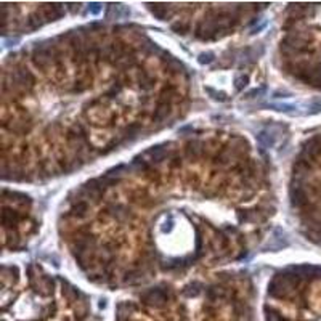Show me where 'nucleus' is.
Returning <instances> with one entry per match:
<instances>
[{
    "instance_id": "1",
    "label": "nucleus",
    "mask_w": 321,
    "mask_h": 321,
    "mask_svg": "<svg viewBox=\"0 0 321 321\" xmlns=\"http://www.w3.org/2000/svg\"><path fill=\"white\" fill-rule=\"evenodd\" d=\"M193 300L177 294L162 310H147L138 300H122L116 305L114 321H254L252 305L246 296L211 302L202 299L196 307Z\"/></svg>"
},
{
    "instance_id": "2",
    "label": "nucleus",
    "mask_w": 321,
    "mask_h": 321,
    "mask_svg": "<svg viewBox=\"0 0 321 321\" xmlns=\"http://www.w3.org/2000/svg\"><path fill=\"white\" fill-rule=\"evenodd\" d=\"M264 317L265 321H321V294L308 296L300 286L291 291L284 300L267 302Z\"/></svg>"
},
{
    "instance_id": "3",
    "label": "nucleus",
    "mask_w": 321,
    "mask_h": 321,
    "mask_svg": "<svg viewBox=\"0 0 321 321\" xmlns=\"http://www.w3.org/2000/svg\"><path fill=\"white\" fill-rule=\"evenodd\" d=\"M206 283L201 281V279H193L186 286H183L182 289L178 291V296L183 297V299L188 300H195V299H201L204 296V291H206Z\"/></svg>"
},
{
    "instance_id": "4",
    "label": "nucleus",
    "mask_w": 321,
    "mask_h": 321,
    "mask_svg": "<svg viewBox=\"0 0 321 321\" xmlns=\"http://www.w3.org/2000/svg\"><path fill=\"white\" fill-rule=\"evenodd\" d=\"M206 153H207L206 142H202L199 138H190L185 143V154L191 161L201 159L202 156H206Z\"/></svg>"
},
{
    "instance_id": "5",
    "label": "nucleus",
    "mask_w": 321,
    "mask_h": 321,
    "mask_svg": "<svg viewBox=\"0 0 321 321\" xmlns=\"http://www.w3.org/2000/svg\"><path fill=\"white\" fill-rule=\"evenodd\" d=\"M69 215L71 219L74 220H84L89 217V212H90V202L85 201V199H80V201H75L69 206Z\"/></svg>"
},
{
    "instance_id": "6",
    "label": "nucleus",
    "mask_w": 321,
    "mask_h": 321,
    "mask_svg": "<svg viewBox=\"0 0 321 321\" xmlns=\"http://www.w3.org/2000/svg\"><path fill=\"white\" fill-rule=\"evenodd\" d=\"M148 10L154 15V18H157L159 21H167L172 18L173 10L171 5L167 3H147Z\"/></svg>"
},
{
    "instance_id": "7",
    "label": "nucleus",
    "mask_w": 321,
    "mask_h": 321,
    "mask_svg": "<svg viewBox=\"0 0 321 321\" xmlns=\"http://www.w3.org/2000/svg\"><path fill=\"white\" fill-rule=\"evenodd\" d=\"M143 124L142 122H128V124L122 128V135L119 137L122 142H127V140H133L140 132H142Z\"/></svg>"
},
{
    "instance_id": "8",
    "label": "nucleus",
    "mask_w": 321,
    "mask_h": 321,
    "mask_svg": "<svg viewBox=\"0 0 321 321\" xmlns=\"http://www.w3.org/2000/svg\"><path fill=\"white\" fill-rule=\"evenodd\" d=\"M44 25H45V18H44L40 8L36 10V11H32V13L29 15L27 20H26V29H27V31H36V29L42 27Z\"/></svg>"
},
{
    "instance_id": "9",
    "label": "nucleus",
    "mask_w": 321,
    "mask_h": 321,
    "mask_svg": "<svg viewBox=\"0 0 321 321\" xmlns=\"http://www.w3.org/2000/svg\"><path fill=\"white\" fill-rule=\"evenodd\" d=\"M172 106L173 104H156V109L153 116H151V121L153 122H164L172 113Z\"/></svg>"
},
{
    "instance_id": "10",
    "label": "nucleus",
    "mask_w": 321,
    "mask_h": 321,
    "mask_svg": "<svg viewBox=\"0 0 321 321\" xmlns=\"http://www.w3.org/2000/svg\"><path fill=\"white\" fill-rule=\"evenodd\" d=\"M257 142H259V147L260 148L267 149V148H273V147H275L276 138H275L273 133H270L268 130H262V132L257 133Z\"/></svg>"
},
{
    "instance_id": "11",
    "label": "nucleus",
    "mask_w": 321,
    "mask_h": 321,
    "mask_svg": "<svg viewBox=\"0 0 321 321\" xmlns=\"http://www.w3.org/2000/svg\"><path fill=\"white\" fill-rule=\"evenodd\" d=\"M262 108H268L273 111H279V113H289V114H294V109H297L294 104H288V103H265L262 104Z\"/></svg>"
},
{
    "instance_id": "12",
    "label": "nucleus",
    "mask_w": 321,
    "mask_h": 321,
    "mask_svg": "<svg viewBox=\"0 0 321 321\" xmlns=\"http://www.w3.org/2000/svg\"><path fill=\"white\" fill-rule=\"evenodd\" d=\"M171 29L175 34H180V36H185V34L190 32L191 29V23L186 20H177L171 25Z\"/></svg>"
},
{
    "instance_id": "13",
    "label": "nucleus",
    "mask_w": 321,
    "mask_h": 321,
    "mask_svg": "<svg viewBox=\"0 0 321 321\" xmlns=\"http://www.w3.org/2000/svg\"><path fill=\"white\" fill-rule=\"evenodd\" d=\"M249 84V75L247 74H236L233 79V85H235L236 92H243Z\"/></svg>"
},
{
    "instance_id": "14",
    "label": "nucleus",
    "mask_w": 321,
    "mask_h": 321,
    "mask_svg": "<svg viewBox=\"0 0 321 321\" xmlns=\"http://www.w3.org/2000/svg\"><path fill=\"white\" fill-rule=\"evenodd\" d=\"M204 90H206V92L209 93V95H211V98H214L215 101L225 103V101H228V100H230L228 95H226L225 92H219V90L212 89V87H204Z\"/></svg>"
},
{
    "instance_id": "15",
    "label": "nucleus",
    "mask_w": 321,
    "mask_h": 321,
    "mask_svg": "<svg viewBox=\"0 0 321 321\" xmlns=\"http://www.w3.org/2000/svg\"><path fill=\"white\" fill-rule=\"evenodd\" d=\"M183 166V157L180 156V153L177 151V153H175L171 159L167 161V167L171 169V171H177V169H180Z\"/></svg>"
},
{
    "instance_id": "16",
    "label": "nucleus",
    "mask_w": 321,
    "mask_h": 321,
    "mask_svg": "<svg viewBox=\"0 0 321 321\" xmlns=\"http://www.w3.org/2000/svg\"><path fill=\"white\" fill-rule=\"evenodd\" d=\"M215 61V53L214 51H202V53L198 56V63L202 64V66H207Z\"/></svg>"
},
{
    "instance_id": "17",
    "label": "nucleus",
    "mask_w": 321,
    "mask_h": 321,
    "mask_svg": "<svg viewBox=\"0 0 321 321\" xmlns=\"http://www.w3.org/2000/svg\"><path fill=\"white\" fill-rule=\"evenodd\" d=\"M265 93H267V85H262V87H259V89H254V90L247 92L246 95H244V98H247V100H252V98L264 97Z\"/></svg>"
},
{
    "instance_id": "18",
    "label": "nucleus",
    "mask_w": 321,
    "mask_h": 321,
    "mask_svg": "<svg viewBox=\"0 0 321 321\" xmlns=\"http://www.w3.org/2000/svg\"><path fill=\"white\" fill-rule=\"evenodd\" d=\"M90 15H100L103 11V3H98V2H92L89 3V8H87Z\"/></svg>"
},
{
    "instance_id": "19",
    "label": "nucleus",
    "mask_w": 321,
    "mask_h": 321,
    "mask_svg": "<svg viewBox=\"0 0 321 321\" xmlns=\"http://www.w3.org/2000/svg\"><path fill=\"white\" fill-rule=\"evenodd\" d=\"M291 95H293V93L288 92V90H276L275 93H273V98H288Z\"/></svg>"
},
{
    "instance_id": "20",
    "label": "nucleus",
    "mask_w": 321,
    "mask_h": 321,
    "mask_svg": "<svg viewBox=\"0 0 321 321\" xmlns=\"http://www.w3.org/2000/svg\"><path fill=\"white\" fill-rule=\"evenodd\" d=\"M172 228H173V220H172V215H171V217H169V222L166 223V226L162 228V231H164V233H171Z\"/></svg>"
},
{
    "instance_id": "21",
    "label": "nucleus",
    "mask_w": 321,
    "mask_h": 321,
    "mask_svg": "<svg viewBox=\"0 0 321 321\" xmlns=\"http://www.w3.org/2000/svg\"><path fill=\"white\" fill-rule=\"evenodd\" d=\"M79 7H80V3H66V8L71 10L73 13H75V11H79Z\"/></svg>"
},
{
    "instance_id": "22",
    "label": "nucleus",
    "mask_w": 321,
    "mask_h": 321,
    "mask_svg": "<svg viewBox=\"0 0 321 321\" xmlns=\"http://www.w3.org/2000/svg\"><path fill=\"white\" fill-rule=\"evenodd\" d=\"M188 132H191V133H193V125L182 127V128H180V130H178V133H182V135H183V133H188Z\"/></svg>"
}]
</instances>
